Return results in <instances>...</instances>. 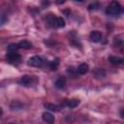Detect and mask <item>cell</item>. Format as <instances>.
<instances>
[{
	"instance_id": "cell-1",
	"label": "cell",
	"mask_w": 124,
	"mask_h": 124,
	"mask_svg": "<svg viewBox=\"0 0 124 124\" xmlns=\"http://www.w3.org/2000/svg\"><path fill=\"white\" fill-rule=\"evenodd\" d=\"M122 13V7L117 1H112L106 9V14L110 16H119Z\"/></svg>"
},
{
	"instance_id": "cell-2",
	"label": "cell",
	"mask_w": 124,
	"mask_h": 124,
	"mask_svg": "<svg viewBox=\"0 0 124 124\" xmlns=\"http://www.w3.org/2000/svg\"><path fill=\"white\" fill-rule=\"evenodd\" d=\"M43 64H44L43 58L41 56H38V55L32 56L28 60V65H30L32 67H41V66H43Z\"/></svg>"
},
{
	"instance_id": "cell-3",
	"label": "cell",
	"mask_w": 124,
	"mask_h": 124,
	"mask_svg": "<svg viewBox=\"0 0 124 124\" xmlns=\"http://www.w3.org/2000/svg\"><path fill=\"white\" fill-rule=\"evenodd\" d=\"M6 58L11 63H17V62H19L21 57H20V54L18 52L14 51V52H8L6 55Z\"/></svg>"
},
{
	"instance_id": "cell-4",
	"label": "cell",
	"mask_w": 124,
	"mask_h": 124,
	"mask_svg": "<svg viewBox=\"0 0 124 124\" xmlns=\"http://www.w3.org/2000/svg\"><path fill=\"white\" fill-rule=\"evenodd\" d=\"M49 23L52 26L58 27V28H62L65 26V20L62 17H51L49 19Z\"/></svg>"
},
{
	"instance_id": "cell-5",
	"label": "cell",
	"mask_w": 124,
	"mask_h": 124,
	"mask_svg": "<svg viewBox=\"0 0 124 124\" xmlns=\"http://www.w3.org/2000/svg\"><path fill=\"white\" fill-rule=\"evenodd\" d=\"M89 37H90V40H91L92 42H94V43H99V42H101L103 36H102V33H101V32L97 31V30H93V31L90 32Z\"/></svg>"
},
{
	"instance_id": "cell-6",
	"label": "cell",
	"mask_w": 124,
	"mask_h": 124,
	"mask_svg": "<svg viewBox=\"0 0 124 124\" xmlns=\"http://www.w3.org/2000/svg\"><path fill=\"white\" fill-rule=\"evenodd\" d=\"M18 83L23 85V86H30L32 84V77L27 76V75L22 76L20 78V79L18 80Z\"/></svg>"
},
{
	"instance_id": "cell-7",
	"label": "cell",
	"mask_w": 124,
	"mask_h": 124,
	"mask_svg": "<svg viewBox=\"0 0 124 124\" xmlns=\"http://www.w3.org/2000/svg\"><path fill=\"white\" fill-rule=\"evenodd\" d=\"M54 85L58 89H64L65 86H66V78L65 77H60L59 78H57L55 80Z\"/></svg>"
},
{
	"instance_id": "cell-8",
	"label": "cell",
	"mask_w": 124,
	"mask_h": 124,
	"mask_svg": "<svg viewBox=\"0 0 124 124\" xmlns=\"http://www.w3.org/2000/svg\"><path fill=\"white\" fill-rule=\"evenodd\" d=\"M42 117H43V120H44L45 122L49 123V124H52V123L54 122V120H55L54 116H53L50 112H44Z\"/></svg>"
},
{
	"instance_id": "cell-9",
	"label": "cell",
	"mask_w": 124,
	"mask_h": 124,
	"mask_svg": "<svg viewBox=\"0 0 124 124\" xmlns=\"http://www.w3.org/2000/svg\"><path fill=\"white\" fill-rule=\"evenodd\" d=\"M88 71H89V67H88V65L85 64V63L80 64V65L78 67V69H77V72H78L79 75H85Z\"/></svg>"
},
{
	"instance_id": "cell-10",
	"label": "cell",
	"mask_w": 124,
	"mask_h": 124,
	"mask_svg": "<svg viewBox=\"0 0 124 124\" xmlns=\"http://www.w3.org/2000/svg\"><path fill=\"white\" fill-rule=\"evenodd\" d=\"M108 61L113 65H121L124 60H123V58L118 57V56H109Z\"/></svg>"
},
{
	"instance_id": "cell-11",
	"label": "cell",
	"mask_w": 124,
	"mask_h": 124,
	"mask_svg": "<svg viewBox=\"0 0 124 124\" xmlns=\"http://www.w3.org/2000/svg\"><path fill=\"white\" fill-rule=\"evenodd\" d=\"M45 108L51 110V111H59L61 109V106H57V105H54V104H50V103H46L45 104Z\"/></svg>"
},
{
	"instance_id": "cell-12",
	"label": "cell",
	"mask_w": 124,
	"mask_h": 124,
	"mask_svg": "<svg viewBox=\"0 0 124 124\" xmlns=\"http://www.w3.org/2000/svg\"><path fill=\"white\" fill-rule=\"evenodd\" d=\"M65 105L67 106V107H69V108H76V107H78V105H79V100H78V99H72V100H68V101H66L65 102Z\"/></svg>"
},
{
	"instance_id": "cell-13",
	"label": "cell",
	"mask_w": 124,
	"mask_h": 124,
	"mask_svg": "<svg viewBox=\"0 0 124 124\" xmlns=\"http://www.w3.org/2000/svg\"><path fill=\"white\" fill-rule=\"evenodd\" d=\"M18 46H19V48L29 49V48H31V47H32V44H31L30 42H28V41L24 40V41H21V42H19V43H18Z\"/></svg>"
},
{
	"instance_id": "cell-14",
	"label": "cell",
	"mask_w": 124,
	"mask_h": 124,
	"mask_svg": "<svg viewBox=\"0 0 124 124\" xmlns=\"http://www.w3.org/2000/svg\"><path fill=\"white\" fill-rule=\"evenodd\" d=\"M87 8H88L89 11H95V10H98L99 8H101V3H99V2H93V3L89 4Z\"/></svg>"
},
{
	"instance_id": "cell-15",
	"label": "cell",
	"mask_w": 124,
	"mask_h": 124,
	"mask_svg": "<svg viewBox=\"0 0 124 124\" xmlns=\"http://www.w3.org/2000/svg\"><path fill=\"white\" fill-rule=\"evenodd\" d=\"M58 66H59V59H58V58L52 60V61L49 63V67H50V69H51L52 71H55V70L58 68Z\"/></svg>"
},
{
	"instance_id": "cell-16",
	"label": "cell",
	"mask_w": 124,
	"mask_h": 124,
	"mask_svg": "<svg viewBox=\"0 0 124 124\" xmlns=\"http://www.w3.org/2000/svg\"><path fill=\"white\" fill-rule=\"evenodd\" d=\"M18 48H19L18 44H11V45H9V46H8V47H7V49H8V51H9V52L16 51Z\"/></svg>"
},
{
	"instance_id": "cell-17",
	"label": "cell",
	"mask_w": 124,
	"mask_h": 124,
	"mask_svg": "<svg viewBox=\"0 0 124 124\" xmlns=\"http://www.w3.org/2000/svg\"><path fill=\"white\" fill-rule=\"evenodd\" d=\"M68 73L71 74V75H73V76L75 77V75H76L78 72H77V70H76L74 67H70V68H68Z\"/></svg>"
},
{
	"instance_id": "cell-18",
	"label": "cell",
	"mask_w": 124,
	"mask_h": 124,
	"mask_svg": "<svg viewBox=\"0 0 124 124\" xmlns=\"http://www.w3.org/2000/svg\"><path fill=\"white\" fill-rule=\"evenodd\" d=\"M120 114H121V118H123L124 116H123V108L121 109V112H120Z\"/></svg>"
},
{
	"instance_id": "cell-19",
	"label": "cell",
	"mask_w": 124,
	"mask_h": 124,
	"mask_svg": "<svg viewBox=\"0 0 124 124\" xmlns=\"http://www.w3.org/2000/svg\"><path fill=\"white\" fill-rule=\"evenodd\" d=\"M2 113H3V110H2V108H0V116H1V115H2Z\"/></svg>"
},
{
	"instance_id": "cell-20",
	"label": "cell",
	"mask_w": 124,
	"mask_h": 124,
	"mask_svg": "<svg viewBox=\"0 0 124 124\" xmlns=\"http://www.w3.org/2000/svg\"><path fill=\"white\" fill-rule=\"evenodd\" d=\"M12 124H13V123H12Z\"/></svg>"
}]
</instances>
